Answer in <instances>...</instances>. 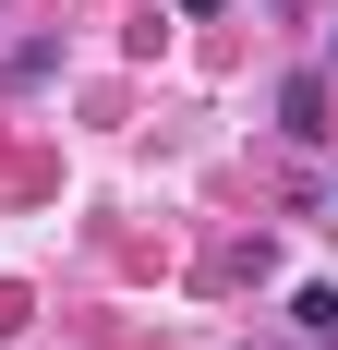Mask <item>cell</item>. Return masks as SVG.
Returning <instances> with one entry per match:
<instances>
[{
	"mask_svg": "<svg viewBox=\"0 0 338 350\" xmlns=\"http://www.w3.org/2000/svg\"><path fill=\"white\" fill-rule=\"evenodd\" d=\"M290 314H302V338H314V350H338V290H302Z\"/></svg>",
	"mask_w": 338,
	"mask_h": 350,
	"instance_id": "cell-2",
	"label": "cell"
},
{
	"mask_svg": "<svg viewBox=\"0 0 338 350\" xmlns=\"http://www.w3.org/2000/svg\"><path fill=\"white\" fill-rule=\"evenodd\" d=\"M169 12H194V25H205V12H230V0H169Z\"/></svg>",
	"mask_w": 338,
	"mask_h": 350,
	"instance_id": "cell-3",
	"label": "cell"
},
{
	"mask_svg": "<svg viewBox=\"0 0 338 350\" xmlns=\"http://www.w3.org/2000/svg\"><path fill=\"white\" fill-rule=\"evenodd\" d=\"M278 133H290V145L326 133V72H290V85H278Z\"/></svg>",
	"mask_w": 338,
	"mask_h": 350,
	"instance_id": "cell-1",
	"label": "cell"
}]
</instances>
